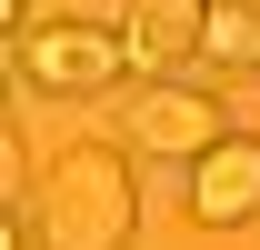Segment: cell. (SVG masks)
Returning a JSON list of instances; mask_svg holds the SVG:
<instances>
[{
  "label": "cell",
  "mask_w": 260,
  "mask_h": 250,
  "mask_svg": "<svg viewBox=\"0 0 260 250\" xmlns=\"http://www.w3.org/2000/svg\"><path fill=\"white\" fill-rule=\"evenodd\" d=\"M140 230V180H130V150L110 140H70L40 180V250H130Z\"/></svg>",
  "instance_id": "cell-1"
},
{
  "label": "cell",
  "mask_w": 260,
  "mask_h": 250,
  "mask_svg": "<svg viewBox=\"0 0 260 250\" xmlns=\"http://www.w3.org/2000/svg\"><path fill=\"white\" fill-rule=\"evenodd\" d=\"M130 60V30H110V20H50V30L10 40V100L30 90H110Z\"/></svg>",
  "instance_id": "cell-2"
},
{
  "label": "cell",
  "mask_w": 260,
  "mask_h": 250,
  "mask_svg": "<svg viewBox=\"0 0 260 250\" xmlns=\"http://www.w3.org/2000/svg\"><path fill=\"white\" fill-rule=\"evenodd\" d=\"M230 140V110H220V90H200V80H140L130 90V110H120V150H140V160H210Z\"/></svg>",
  "instance_id": "cell-3"
},
{
  "label": "cell",
  "mask_w": 260,
  "mask_h": 250,
  "mask_svg": "<svg viewBox=\"0 0 260 250\" xmlns=\"http://www.w3.org/2000/svg\"><path fill=\"white\" fill-rule=\"evenodd\" d=\"M190 220H200V230L260 220V140H250V130H230L210 160H190Z\"/></svg>",
  "instance_id": "cell-4"
},
{
  "label": "cell",
  "mask_w": 260,
  "mask_h": 250,
  "mask_svg": "<svg viewBox=\"0 0 260 250\" xmlns=\"http://www.w3.org/2000/svg\"><path fill=\"white\" fill-rule=\"evenodd\" d=\"M210 10L220 0H130V60H150V80H170V60H190L210 40Z\"/></svg>",
  "instance_id": "cell-5"
},
{
  "label": "cell",
  "mask_w": 260,
  "mask_h": 250,
  "mask_svg": "<svg viewBox=\"0 0 260 250\" xmlns=\"http://www.w3.org/2000/svg\"><path fill=\"white\" fill-rule=\"evenodd\" d=\"M200 60H210V70H260V10L220 0V10H210V40H200Z\"/></svg>",
  "instance_id": "cell-6"
},
{
  "label": "cell",
  "mask_w": 260,
  "mask_h": 250,
  "mask_svg": "<svg viewBox=\"0 0 260 250\" xmlns=\"http://www.w3.org/2000/svg\"><path fill=\"white\" fill-rule=\"evenodd\" d=\"M0 250H30V220H20V200L0 210Z\"/></svg>",
  "instance_id": "cell-7"
},
{
  "label": "cell",
  "mask_w": 260,
  "mask_h": 250,
  "mask_svg": "<svg viewBox=\"0 0 260 250\" xmlns=\"http://www.w3.org/2000/svg\"><path fill=\"white\" fill-rule=\"evenodd\" d=\"M0 20H10V40H30V0H0Z\"/></svg>",
  "instance_id": "cell-8"
}]
</instances>
